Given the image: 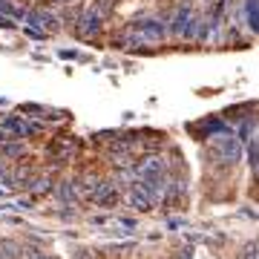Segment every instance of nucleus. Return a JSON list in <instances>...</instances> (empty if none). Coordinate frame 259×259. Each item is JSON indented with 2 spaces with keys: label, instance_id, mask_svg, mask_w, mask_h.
I'll list each match as a JSON object with an SVG mask.
<instances>
[{
  "label": "nucleus",
  "instance_id": "nucleus-2",
  "mask_svg": "<svg viewBox=\"0 0 259 259\" xmlns=\"http://www.w3.org/2000/svg\"><path fill=\"white\" fill-rule=\"evenodd\" d=\"M136 35L144 37V40H161L164 37V26L158 20H141L139 26H136Z\"/></svg>",
  "mask_w": 259,
  "mask_h": 259
},
{
  "label": "nucleus",
  "instance_id": "nucleus-1",
  "mask_svg": "<svg viewBox=\"0 0 259 259\" xmlns=\"http://www.w3.org/2000/svg\"><path fill=\"white\" fill-rule=\"evenodd\" d=\"M213 156L219 158V161H225V164L239 161V156H242V141L236 139V136H228V133H222L219 139L213 136Z\"/></svg>",
  "mask_w": 259,
  "mask_h": 259
},
{
  "label": "nucleus",
  "instance_id": "nucleus-3",
  "mask_svg": "<svg viewBox=\"0 0 259 259\" xmlns=\"http://www.w3.org/2000/svg\"><path fill=\"white\" fill-rule=\"evenodd\" d=\"M248 15H250V26L259 32V0H248Z\"/></svg>",
  "mask_w": 259,
  "mask_h": 259
}]
</instances>
